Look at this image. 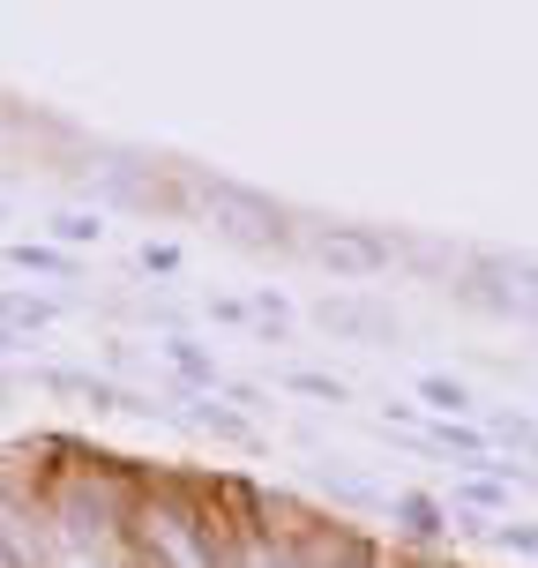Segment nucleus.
Here are the masks:
<instances>
[{
    "instance_id": "nucleus-2",
    "label": "nucleus",
    "mask_w": 538,
    "mask_h": 568,
    "mask_svg": "<svg viewBox=\"0 0 538 568\" xmlns=\"http://www.w3.org/2000/svg\"><path fill=\"white\" fill-rule=\"evenodd\" d=\"M172 172H180V210L202 217L217 240L247 247V255H284V247H300V217H292L277 195H262V187H247V180H217V172H202V165H172Z\"/></svg>"
},
{
    "instance_id": "nucleus-13",
    "label": "nucleus",
    "mask_w": 538,
    "mask_h": 568,
    "mask_svg": "<svg viewBox=\"0 0 538 568\" xmlns=\"http://www.w3.org/2000/svg\"><path fill=\"white\" fill-rule=\"evenodd\" d=\"M45 240H53V247H68V255L105 247V210H53V217H45Z\"/></svg>"
},
{
    "instance_id": "nucleus-21",
    "label": "nucleus",
    "mask_w": 538,
    "mask_h": 568,
    "mask_svg": "<svg viewBox=\"0 0 538 568\" xmlns=\"http://www.w3.org/2000/svg\"><path fill=\"white\" fill-rule=\"evenodd\" d=\"M0 225H8V202H0Z\"/></svg>"
},
{
    "instance_id": "nucleus-15",
    "label": "nucleus",
    "mask_w": 538,
    "mask_h": 568,
    "mask_svg": "<svg viewBox=\"0 0 538 568\" xmlns=\"http://www.w3.org/2000/svg\"><path fill=\"white\" fill-rule=\"evenodd\" d=\"M247 307H255V337L262 344H284V329H292V300L270 292V284H255V292H247Z\"/></svg>"
},
{
    "instance_id": "nucleus-22",
    "label": "nucleus",
    "mask_w": 538,
    "mask_h": 568,
    "mask_svg": "<svg viewBox=\"0 0 538 568\" xmlns=\"http://www.w3.org/2000/svg\"><path fill=\"white\" fill-rule=\"evenodd\" d=\"M0 397H8V374H0Z\"/></svg>"
},
{
    "instance_id": "nucleus-11",
    "label": "nucleus",
    "mask_w": 538,
    "mask_h": 568,
    "mask_svg": "<svg viewBox=\"0 0 538 568\" xmlns=\"http://www.w3.org/2000/svg\"><path fill=\"white\" fill-rule=\"evenodd\" d=\"M60 314H68V300H53V292H30V284H0V322H16L30 344L45 337Z\"/></svg>"
},
{
    "instance_id": "nucleus-7",
    "label": "nucleus",
    "mask_w": 538,
    "mask_h": 568,
    "mask_svg": "<svg viewBox=\"0 0 538 568\" xmlns=\"http://www.w3.org/2000/svg\"><path fill=\"white\" fill-rule=\"evenodd\" d=\"M158 359L172 367V389H195V397H217V389H225L217 352H210V344H195L187 329H165V337H158Z\"/></svg>"
},
{
    "instance_id": "nucleus-4",
    "label": "nucleus",
    "mask_w": 538,
    "mask_h": 568,
    "mask_svg": "<svg viewBox=\"0 0 538 568\" xmlns=\"http://www.w3.org/2000/svg\"><path fill=\"white\" fill-rule=\"evenodd\" d=\"M165 412L180 426H195V434H210V442H232V449H262L270 434H262V419H247L240 404L225 397H195V389H165Z\"/></svg>"
},
{
    "instance_id": "nucleus-16",
    "label": "nucleus",
    "mask_w": 538,
    "mask_h": 568,
    "mask_svg": "<svg viewBox=\"0 0 538 568\" xmlns=\"http://www.w3.org/2000/svg\"><path fill=\"white\" fill-rule=\"evenodd\" d=\"M322 494H329L337 509H374V516H389V494H382V486H367V479H352V471H329V479H322Z\"/></svg>"
},
{
    "instance_id": "nucleus-19",
    "label": "nucleus",
    "mask_w": 538,
    "mask_h": 568,
    "mask_svg": "<svg viewBox=\"0 0 538 568\" xmlns=\"http://www.w3.org/2000/svg\"><path fill=\"white\" fill-rule=\"evenodd\" d=\"M202 314H210V322H225V329H255V307H247L240 292H210Z\"/></svg>"
},
{
    "instance_id": "nucleus-10",
    "label": "nucleus",
    "mask_w": 538,
    "mask_h": 568,
    "mask_svg": "<svg viewBox=\"0 0 538 568\" xmlns=\"http://www.w3.org/2000/svg\"><path fill=\"white\" fill-rule=\"evenodd\" d=\"M0 262H8L16 277H45V284H83V255H68V247H53L45 232H38V240H8V247H0Z\"/></svg>"
},
{
    "instance_id": "nucleus-1",
    "label": "nucleus",
    "mask_w": 538,
    "mask_h": 568,
    "mask_svg": "<svg viewBox=\"0 0 538 568\" xmlns=\"http://www.w3.org/2000/svg\"><path fill=\"white\" fill-rule=\"evenodd\" d=\"M128 554L135 568H232V524L202 486L142 479L135 516H128Z\"/></svg>"
},
{
    "instance_id": "nucleus-9",
    "label": "nucleus",
    "mask_w": 538,
    "mask_h": 568,
    "mask_svg": "<svg viewBox=\"0 0 538 568\" xmlns=\"http://www.w3.org/2000/svg\"><path fill=\"white\" fill-rule=\"evenodd\" d=\"M441 501H449L456 516H471V524H486V531H494V524H509V516H516V486L486 479V471H456V486L441 494Z\"/></svg>"
},
{
    "instance_id": "nucleus-5",
    "label": "nucleus",
    "mask_w": 538,
    "mask_h": 568,
    "mask_svg": "<svg viewBox=\"0 0 538 568\" xmlns=\"http://www.w3.org/2000/svg\"><path fill=\"white\" fill-rule=\"evenodd\" d=\"M314 322L329 329V337H352V344H397V314L374 307V300H352V292H329V300H314Z\"/></svg>"
},
{
    "instance_id": "nucleus-14",
    "label": "nucleus",
    "mask_w": 538,
    "mask_h": 568,
    "mask_svg": "<svg viewBox=\"0 0 538 568\" xmlns=\"http://www.w3.org/2000/svg\"><path fill=\"white\" fill-rule=\"evenodd\" d=\"M277 389L284 397H314V404H352V382L329 367H277Z\"/></svg>"
},
{
    "instance_id": "nucleus-3",
    "label": "nucleus",
    "mask_w": 538,
    "mask_h": 568,
    "mask_svg": "<svg viewBox=\"0 0 538 568\" xmlns=\"http://www.w3.org/2000/svg\"><path fill=\"white\" fill-rule=\"evenodd\" d=\"M300 255L322 262L337 284H374L404 262V240H389L382 225H337V217H307L300 225Z\"/></svg>"
},
{
    "instance_id": "nucleus-20",
    "label": "nucleus",
    "mask_w": 538,
    "mask_h": 568,
    "mask_svg": "<svg viewBox=\"0 0 538 568\" xmlns=\"http://www.w3.org/2000/svg\"><path fill=\"white\" fill-rule=\"evenodd\" d=\"M23 352H30V337L16 329V322H0V359H23Z\"/></svg>"
},
{
    "instance_id": "nucleus-8",
    "label": "nucleus",
    "mask_w": 538,
    "mask_h": 568,
    "mask_svg": "<svg viewBox=\"0 0 538 568\" xmlns=\"http://www.w3.org/2000/svg\"><path fill=\"white\" fill-rule=\"evenodd\" d=\"M307 554L314 568H389V546H374L352 524H307Z\"/></svg>"
},
{
    "instance_id": "nucleus-18",
    "label": "nucleus",
    "mask_w": 538,
    "mask_h": 568,
    "mask_svg": "<svg viewBox=\"0 0 538 568\" xmlns=\"http://www.w3.org/2000/svg\"><path fill=\"white\" fill-rule=\"evenodd\" d=\"M486 539L501 546V554H524V561H538V524H524V516H509V524H494Z\"/></svg>"
},
{
    "instance_id": "nucleus-6",
    "label": "nucleus",
    "mask_w": 538,
    "mask_h": 568,
    "mask_svg": "<svg viewBox=\"0 0 538 568\" xmlns=\"http://www.w3.org/2000/svg\"><path fill=\"white\" fill-rule=\"evenodd\" d=\"M389 524H397V539L404 546H441L456 531V509L449 501H441V494H426V486H397V494H389Z\"/></svg>"
},
{
    "instance_id": "nucleus-17",
    "label": "nucleus",
    "mask_w": 538,
    "mask_h": 568,
    "mask_svg": "<svg viewBox=\"0 0 538 568\" xmlns=\"http://www.w3.org/2000/svg\"><path fill=\"white\" fill-rule=\"evenodd\" d=\"M135 270L142 277H187V247H180V240H158V232H150V240H142L135 247Z\"/></svg>"
},
{
    "instance_id": "nucleus-12",
    "label": "nucleus",
    "mask_w": 538,
    "mask_h": 568,
    "mask_svg": "<svg viewBox=\"0 0 538 568\" xmlns=\"http://www.w3.org/2000/svg\"><path fill=\"white\" fill-rule=\"evenodd\" d=\"M412 397H419L434 419H479V412H486V404L471 397V382H456V374H441V367L412 374Z\"/></svg>"
}]
</instances>
